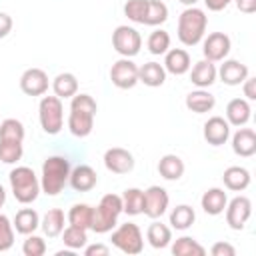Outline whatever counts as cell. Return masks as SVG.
<instances>
[{
  "mask_svg": "<svg viewBox=\"0 0 256 256\" xmlns=\"http://www.w3.org/2000/svg\"><path fill=\"white\" fill-rule=\"evenodd\" d=\"M232 150L236 156L250 158L256 154V132L252 128H238L232 134Z\"/></svg>",
  "mask_w": 256,
  "mask_h": 256,
  "instance_id": "e0dca14e",
  "label": "cell"
},
{
  "mask_svg": "<svg viewBox=\"0 0 256 256\" xmlns=\"http://www.w3.org/2000/svg\"><path fill=\"white\" fill-rule=\"evenodd\" d=\"M230 48H232V40L224 32H212L202 42V54L210 62H222V60H226V56L230 54Z\"/></svg>",
  "mask_w": 256,
  "mask_h": 256,
  "instance_id": "8fae6325",
  "label": "cell"
},
{
  "mask_svg": "<svg viewBox=\"0 0 256 256\" xmlns=\"http://www.w3.org/2000/svg\"><path fill=\"white\" fill-rule=\"evenodd\" d=\"M10 190L20 204H32L42 192L40 180L30 166H16L10 170Z\"/></svg>",
  "mask_w": 256,
  "mask_h": 256,
  "instance_id": "277c9868",
  "label": "cell"
},
{
  "mask_svg": "<svg viewBox=\"0 0 256 256\" xmlns=\"http://www.w3.org/2000/svg\"><path fill=\"white\" fill-rule=\"evenodd\" d=\"M216 78H218V70H216V66H214V62H210V60H198L194 66H192V70H190V82L194 84V86H198V88H208V86H212L214 82H216Z\"/></svg>",
  "mask_w": 256,
  "mask_h": 256,
  "instance_id": "ffe728a7",
  "label": "cell"
},
{
  "mask_svg": "<svg viewBox=\"0 0 256 256\" xmlns=\"http://www.w3.org/2000/svg\"><path fill=\"white\" fill-rule=\"evenodd\" d=\"M24 154L22 142L14 140H0V160L4 164H16Z\"/></svg>",
  "mask_w": 256,
  "mask_h": 256,
  "instance_id": "f35d334b",
  "label": "cell"
},
{
  "mask_svg": "<svg viewBox=\"0 0 256 256\" xmlns=\"http://www.w3.org/2000/svg\"><path fill=\"white\" fill-rule=\"evenodd\" d=\"M122 214V198L118 194H104L98 202V206L94 208V218H92V226L90 230H94L96 234H106L110 232L116 222L118 216Z\"/></svg>",
  "mask_w": 256,
  "mask_h": 256,
  "instance_id": "5b68a950",
  "label": "cell"
},
{
  "mask_svg": "<svg viewBox=\"0 0 256 256\" xmlns=\"http://www.w3.org/2000/svg\"><path fill=\"white\" fill-rule=\"evenodd\" d=\"M84 254L86 256H108L110 254V248L106 244H86L84 246Z\"/></svg>",
  "mask_w": 256,
  "mask_h": 256,
  "instance_id": "ee69618b",
  "label": "cell"
},
{
  "mask_svg": "<svg viewBox=\"0 0 256 256\" xmlns=\"http://www.w3.org/2000/svg\"><path fill=\"white\" fill-rule=\"evenodd\" d=\"M110 80L120 90L134 88L138 84V66L132 62V58H120L110 68Z\"/></svg>",
  "mask_w": 256,
  "mask_h": 256,
  "instance_id": "9c48e42d",
  "label": "cell"
},
{
  "mask_svg": "<svg viewBox=\"0 0 256 256\" xmlns=\"http://www.w3.org/2000/svg\"><path fill=\"white\" fill-rule=\"evenodd\" d=\"M12 224H14V230L18 234L28 236V234L36 232V228L40 226V216H38V212L34 208H22V210L16 212Z\"/></svg>",
  "mask_w": 256,
  "mask_h": 256,
  "instance_id": "4316f807",
  "label": "cell"
},
{
  "mask_svg": "<svg viewBox=\"0 0 256 256\" xmlns=\"http://www.w3.org/2000/svg\"><path fill=\"white\" fill-rule=\"evenodd\" d=\"M242 90H244V96L246 100H256V78H246L242 82Z\"/></svg>",
  "mask_w": 256,
  "mask_h": 256,
  "instance_id": "bcb514c9",
  "label": "cell"
},
{
  "mask_svg": "<svg viewBox=\"0 0 256 256\" xmlns=\"http://www.w3.org/2000/svg\"><path fill=\"white\" fill-rule=\"evenodd\" d=\"M250 172L244 166H228L222 174V182L232 192H242L250 186Z\"/></svg>",
  "mask_w": 256,
  "mask_h": 256,
  "instance_id": "603a6c76",
  "label": "cell"
},
{
  "mask_svg": "<svg viewBox=\"0 0 256 256\" xmlns=\"http://www.w3.org/2000/svg\"><path fill=\"white\" fill-rule=\"evenodd\" d=\"M66 218H68V224L80 226V228H84V230H90L92 218H94V208H92L90 204H74V206L68 210Z\"/></svg>",
  "mask_w": 256,
  "mask_h": 256,
  "instance_id": "1f68e13d",
  "label": "cell"
},
{
  "mask_svg": "<svg viewBox=\"0 0 256 256\" xmlns=\"http://www.w3.org/2000/svg\"><path fill=\"white\" fill-rule=\"evenodd\" d=\"M178 2H182V4H184V6L188 8V6H194V4L198 2V0H178Z\"/></svg>",
  "mask_w": 256,
  "mask_h": 256,
  "instance_id": "f907efd6",
  "label": "cell"
},
{
  "mask_svg": "<svg viewBox=\"0 0 256 256\" xmlns=\"http://www.w3.org/2000/svg\"><path fill=\"white\" fill-rule=\"evenodd\" d=\"M122 198V212L128 216H138L144 210V190L140 188H126Z\"/></svg>",
  "mask_w": 256,
  "mask_h": 256,
  "instance_id": "4dcf8cb0",
  "label": "cell"
},
{
  "mask_svg": "<svg viewBox=\"0 0 256 256\" xmlns=\"http://www.w3.org/2000/svg\"><path fill=\"white\" fill-rule=\"evenodd\" d=\"M112 46L122 58H132L142 48V36L136 28L122 24L112 32Z\"/></svg>",
  "mask_w": 256,
  "mask_h": 256,
  "instance_id": "ba28073f",
  "label": "cell"
},
{
  "mask_svg": "<svg viewBox=\"0 0 256 256\" xmlns=\"http://www.w3.org/2000/svg\"><path fill=\"white\" fill-rule=\"evenodd\" d=\"M52 90L54 96L62 98H72L78 92V78L72 72H60L54 80H52Z\"/></svg>",
  "mask_w": 256,
  "mask_h": 256,
  "instance_id": "f1b7e54d",
  "label": "cell"
},
{
  "mask_svg": "<svg viewBox=\"0 0 256 256\" xmlns=\"http://www.w3.org/2000/svg\"><path fill=\"white\" fill-rule=\"evenodd\" d=\"M216 106V98L206 90V88H198L192 90L186 96V108L194 114H206Z\"/></svg>",
  "mask_w": 256,
  "mask_h": 256,
  "instance_id": "cb8c5ba5",
  "label": "cell"
},
{
  "mask_svg": "<svg viewBox=\"0 0 256 256\" xmlns=\"http://www.w3.org/2000/svg\"><path fill=\"white\" fill-rule=\"evenodd\" d=\"M230 2H234V0H204L206 8L212 10V12H220V10H224Z\"/></svg>",
  "mask_w": 256,
  "mask_h": 256,
  "instance_id": "c3c4849f",
  "label": "cell"
},
{
  "mask_svg": "<svg viewBox=\"0 0 256 256\" xmlns=\"http://www.w3.org/2000/svg\"><path fill=\"white\" fill-rule=\"evenodd\" d=\"M146 4H148V0H128L124 4V16L130 22L142 24L144 22V14H146Z\"/></svg>",
  "mask_w": 256,
  "mask_h": 256,
  "instance_id": "60d3db41",
  "label": "cell"
},
{
  "mask_svg": "<svg viewBox=\"0 0 256 256\" xmlns=\"http://www.w3.org/2000/svg\"><path fill=\"white\" fill-rule=\"evenodd\" d=\"M168 204H170L168 192L162 186H150V188L144 190V210H142V214L156 220L168 210Z\"/></svg>",
  "mask_w": 256,
  "mask_h": 256,
  "instance_id": "7c38bea8",
  "label": "cell"
},
{
  "mask_svg": "<svg viewBox=\"0 0 256 256\" xmlns=\"http://www.w3.org/2000/svg\"><path fill=\"white\" fill-rule=\"evenodd\" d=\"M194 220H196V212L188 204H178L170 212V224L176 230H188L194 224Z\"/></svg>",
  "mask_w": 256,
  "mask_h": 256,
  "instance_id": "836d02e7",
  "label": "cell"
},
{
  "mask_svg": "<svg viewBox=\"0 0 256 256\" xmlns=\"http://www.w3.org/2000/svg\"><path fill=\"white\" fill-rule=\"evenodd\" d=\"M38 118L40 126L46 134L54 136L64 126V106L58 96H42L38 104Z\"/></svg>",
  "mask_w": 256,
  "mask_h": 256,
  "instance_id": "8992f818",
  "label": "cell"
},
{
  "mask_svg": "<svg viewBox=\"0 0 256 256\" xmlns=\"http://www.w3.org/2000/svg\"><path fill=\"white\" fill-rule=\"evenodd\" d=\"M48 74L42 68H28L20 76V90L26 96H44L48 92Z\"/></svg>",
  "mask_w": 256,
  "mask_h": 256,
  "instance_id": "4fadbf2b",
  "label": "cell"
},
{
  "mask_svg": "<svg viewBox=\"0 0 256 256\" xmlns=\"http://www.w3.org/2000/svg\"><path fill=\"white\" fill-rule=\"evenodd\" d=\"M204 140L210 144V146H222L226 144V140L230 138V124L226 118L222 116H210L206 122H204Z\"/></svg>",
  "mask_w": 256,
  "mask_h": 256,
  "instance_id": "9a60e30c",
  "label": "cell"
},
{
  "mask_svg": "<svg viewBox=\"0 0 256 256\" xmlns=\"http://www.w3.org/2000/svg\"><path fill=\"white\" fill-rule=\"evenodd\" d=\"M166 20H168V6L162 0H148L142 24H146V26H160Z\"/></svg>",
  "mask_w": 256,
  "mask_h": 256,
  "instance_id": "e575fe53",
  "label": "cell"
},
{
  "mask_svg": "<svg viewBox=\"0 0 256 256\" xmlns=\"http://www.w3.org/2000/svg\"><path fill=\"white\" fill-rule=\"evenodd\" d=\"M112 244L128 254V256H134V254H140L144 250V236H142V230L138 224L134 222H126V224H120L114 232H112Z\"/></svg>",
  "mask_w": 256,
  "mask_h": 256,
  "instance_id": "52a82bcc",
  "label": "cell"
},
{
  "mask_svg": "<svg viewBox=\"0 0 256 256\" xmlns=\"http://www.w3.org/2000/svg\"><path fill=\"white\" fill-rule=\"evenodd\" d=\"M238 10L244 14H254L256 12V0H234Z\"/></svg>",
  "mask_w": 256,
  "mask_h": 256,
  "instance_id": "7dc6e473",
  "label": "cell"
},
{
  "mask_svg": "<svg viewBox=\"0 0 256 256\" xmlns=\"http://www.w3.org/2000/svg\"><path fill=\"white\" fill-rule=\"evenodd\" d=\"M26 130L24 124L16 118H6L0 122V140H14V142H24Z\"/></svg>",
  "mask_w": 256,
  "mask_h": 256,
  "instance_id": "8d00e7d4",
  "label": "cell"
},
{
  "mask_svg": "<svg viewBox=\"0 0 256 256\" xmlns=\"http://www.w3.org/2000/svg\"><path fill=\"white\" fill-rule=\"evenodd\" d=\"M226 224L232 230H242L252 216V202L248 196H236L226 204Z\"/></svg>",
  "mask_w": 256,
  "mask_h": 256,
  "instance_id": "30bf717a",
  "label": "cell"
},
{
  "mask_svg": "<svg viewBox=\"0 0 256 256\" xmlns=\"http://www.w3.org/2000/svg\"><path fill=\"white\" fill-rule=\"evenodd\" d=\"M24 256H44L46 254V240L42 236H36L34 232L28 234V238L22 244Z\"/></svg>",
  "mask_w": 256,
  "mask_h": 256,
  "instance_id": "b9f144b4",
  "label": "cell"
},
{
  "mask_svg": "<svg viewBox=\"0 0 256 256\" xmlns=\"http://www.w3.org/2000/svg\"><path fill=\"white\" fill-rule=\"evenodd\" d=\"M70 160L64 156H48L42 162V176H40V188L48 196H56L62 192V188L68 184L70 178Z\"/></svg>",
  "mask_w": 256,
  "mask_h": 256,
  "instance_id": "7a4b0ae2",
  "label": "cell"
},
{
  "mask_svg": "<svg viewBox=\"0 0 256 256\" xmlns=\"http://www.w3.org/2000/svg\"><path fill=\"white\" fill-rule=\"evenodd\" d=\"M218 76L228 86H240L248 78V66L238 60H224L218 68Z\"/></svg>",
  "mask_w": 256,
  "mask_h": 256,
  "instance_id": "d6986e66",
  "label": "cell"
},
{
  "mask_svg": "<svg viewBox=\"0 0 256 256\" xmlns=\"http://www.w3.org/2000/svg\"><path fill=\"white\" fill-rule=\"evenodd\" d=\"M12 26H14L12 16L6 12H0V38H6L12 32Z\"/></svg>",
  "mask_w": 256,
  "mask_h": 256,
  "instance_id": "f6af8a7d",
  "label": "cell"
},
{
  "mask_svg": "<svg viewBox=\"0 0 256 256\" xmlns=\"http://www.w3.org/2000/svg\"><path fill=\"white\" fill-rule=\"evenodd\" d=\"M40 226H42V232L48 236V238H56L62 234L64 230V212L60 208H52L48 210L42 220H40Z\"/></svg>",
  "mask_w": 256,
  "mask_h": 256,
  "instance_id": "f546056e",
  "label": "cell"
},
{
  "mask_svg": "<svg viewBox=\"0 0 256 256\" xmlns=\"http://www.w3.org/2000/svg\"><path fill=\"white\" fill-rule=\"evenodd\" d=\"M98 112V104L90 94H74L70 102V114H68V128L76 138L90 136L94 128V116Z\"/></svg>",
  "mask_w": 256,
  "mask_h": 256,
  "instance_id": "6da1fadb",
  "label": "cell"
},
{
  "mask_svg": "<svg viewBox=\"0 0 256 256\" xmlns=\"http://www.w3.org/2000/svg\"><path fill=\"white\" fill-rule=\"evenodd\" d=\"M212 256H234L236 254V248L228 242H216L212 248H210Z\"/></svg>",
  "mask_w": 256,
  "mask_h": 256,
  "instance_id": "7bdbcfd3",
  "label": "cell"
},
{
  "mask_svg": "<svg viewBox=\"0 0 256 256\" xmlns=\"http://www.w3.org/2000/svg\"><path fill=\"white\" fill-rule=\"evenodd\" d=\"M164 70L174 74V76H182L190 70L192 66V60H190V54L184 50V48H172L164 54Z\"/></svg>",
  "mask_w": 256,
  "mask_h": 256,
  "instance_id": "ac0fdd59",
  "label": "cell"
},
{
  "mask_svg": "<svg viewBox=\"0 0 256 256\" xmlns=\"http://www.w3.org/2000/svg\"><path fill=\"white\" fill-rule=\"evenodd\" d=\"M208 26V16L202 8L188 6L180 16H178V40L184 46H196L202 42Z\"/></svg>",
  "mask_w": 256,
  "mask_h": 256,
  "instance_id": "3957f363",
  "label": "cell"
},
{
  "mask_svg": "<svg viewBox=\"0 0 256 256\" xmlns=\"http://www.w3.org/2000/svg\"><path fill=\"white\" fill-rule=\"evenodd\" d=\"M88 230L80 228V226H72L68 224L64 230H62V242L70 248V250H82L86 244H88Z\"/></svg>",
  "mask_w": 256,
  "mask_h": 256,
  "instance_id": "d590c367",
  "label": "cell"
},
{
  "mask_svg": "<svg viewBox=\"0 0 256 256\" xmlns=\"http://www.w3.org/2000/svg\"><path fill=\"white\" fill-rule=\"evenodd\" d=\"M14 244V224L6 214L0 212V252L10 250Z\"/></svg>",
  "mask_w": 256,
  "mask_h": 256,
  "instance_id": "ab89813d",
  "label": "cell"
},
{
  "mask_svg": "<svg viewBox=\"0 0 256 256\" xmlns=\"http://www.w3.org/2000/svg\"><path fill=\"white\" fill-rule=\"evenodd\" d=\"M68 184L76 190V192H88L98 184V174L92 166L88 164H78L76 168L70 170V178Z\"/></svg>",
  "mask_w": 256,
  "mask_h": 256,
  "instance_id": "2e32d148",
  "label": "cell"
},
{
  "mask_svg": "<svg viewBox=\"0 0 256 256\" xmlns=\"http://www.w3.org/2000/svg\"><path fill=\"white\" fill-rule=\"evenodd\" d=\"M252 116V108L250 102L246 98H232L226 104V120L230 126H244Z\"/></svg>",
  "mask_w": 256,
  "mask_h": 256,
  "instance_id": "44dd1931",
  "label": "cell"
},
{
  "mask_svg": "<svg viewBox=\"0 0 256 256\" xmlns=\"http://www.w3.org/2000/svg\"><path fill=\"white\" fill-rule=\"evenodd\" d=\"M146 46H148V52L154 54V56H160V54H166L170 50V34L166 30H154L148 40H146Z\"/></svg>",
  "mask_w": 256,
  "mask_h": 256,
  "instance_id": "74e56055",
  "label": "cell"
},
{
  "mask_svg": "<svg viewBox=\"0 0 256 256\" xmlns=\"http://www.w3.org/2000/svg\"><path fill=\"white\" fill-rule=\"evenodd\" d=\"M184 160L176 154H164L158 160V172L164 180H180L184 176Z\"/></svg>",
  "mask_w": 256,
  "mask_h": 256,
  "instance_id": "484cf974",
  "label": "cell"
},
{
  "mask_svg": "<svg viewBox=\"0 0 256 256\" xmlns=\"http://www.w3.org/2000/svg\"><path fill=\"white\" fill-rule=\"evenodd\" d=\"M226 204H228V196H226V192H224L222 188H208V190L202 194V198H200L202 210H204L206 214H210V216L222 214L224 208H226Z\"/></svg>",
  "mask_w": 256,
  "mask_h": 256,
  "instance_id": "7402d4cb",
  "label": "cell"
},
{
  "mask_svg": "<svg viewBox=\"0 0 256 256\" xmlns=\"http://www.w3.org/2000/svg\"><path fill=\"white\" fill-rule=\"evenodd\" d=\"M166 80V70L162 64L158 62H146L142 66H138V82H142L144 86L150 88H158L162 86Z\"/></svg>",
  "mask_w": 256,
  "mask_h": 256,
  "instance_id": "d4e9b609",
  "label": "cell"
},
{
  "mask_svg": "<svg viewBox=\"0 0 256 256\" xmlns=\"http://www.w3.org/2000/svg\"><path fill=\"white\" fill-rule=\"evenodd\" d=\"M146 240H148V244H150L152 248H156V250L166 248V246L172 242V230H170V226H166V224L154 220V222L148 226V230H146Z\"/></svg>",
  "mask_w": 256,
  "mask_h": 256,
  "instance_id": "83f0119b",
  "label": "cell"
},
{
  "mask_svg": "<svg viewBox=\"0 0 256 256\" xmlns=\"http://www.w3.org/2000/svg\"><path fill=\"white\" fill-rule=\"evenodd\" d=\"M172 254L174 256H204L206 248L192 236H180L172 242Z\"/></svg>",
  "mask_w": 256,
  "mask_h": 256,
  "instance_id": "d6a6232c",
  "label": "cell"
},
{
  "mask_svg": "<svg viewBox=\"0 0 256 256\" xmlns=\"http://www.w3.org/2000/svg\"><path fill=\"white\" fill-rule=\"evenodd\" d=\"M4 202H6V190H4V186L0 184V208L4 206Z\"/></svg>",
  "mask_w": 256,
  "mask_h": 256,
  "instance_id": "681fc988",
  "label": "cell"
},
{
  "mask_svg": "<svg viewBox=\"0 0 256 256\" xmlns=\"http://www.w3.org/2000/svg\"><path fill=\"white\" fill-rule=\"evenodd\" d=\"M104 166L112 174H128L134 170V156L126 148L114 146L104 152Z\"/></svg>",
  "mask_w": 256,
  "mask_h": 256,
  "instance_id": "5bb4252c",
  "label": "cell"
}]
</instances>
